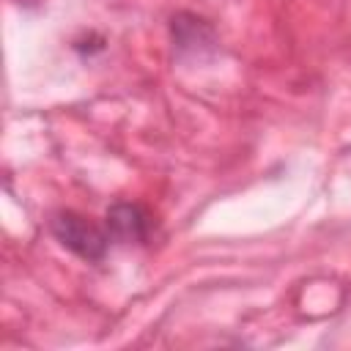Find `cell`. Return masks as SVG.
Segmentation results:
<instances>
[{
    "label": "cell",
    "mask_w": 351,
    "mask_h": 351,
    "mask_svg": "<svg viewBox=\"0 0 351 351\" xmlns=\"http://www.w3.org/2000/svg\"><path fill=\"white\" fill-rule=\"evenodd\" d=\"M49 230L66 250H71L82 261H101L112 241L107 228L90 222L77 211H55L49 217Z\"/></svg>",
    "instance_id": "obj_1"
},
{
    "label": "cell",
    "mask_w": 351,
    "mask_h": 351,
    "mask_svg": "<svg viewBox=\"0 0 351 351\" xmlns=\"http://www.w3.org/2000/svg\"><path fill=\"white\" fill-rule=\"evenodd\" d=\"M107 233L112 241H123V244H140L148 239L151 230V217L143 206L137 203H115L107 211Z\"/></svg>",
    "instance_id": "obj_2"
}]
</instances>
